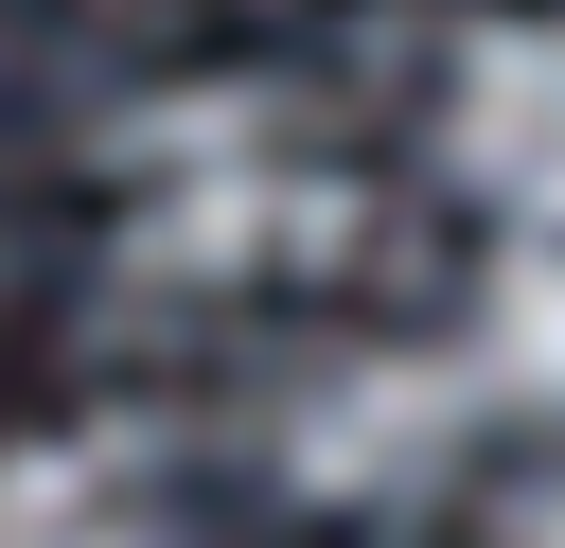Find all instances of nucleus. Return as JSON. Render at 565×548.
I'll return each instance as SVG.
<instances>
[{"instance_id": "obj_5", "label": "nucleus", "mask_w": 565, "mask_h": 548, "mask_svg": "<svg viewBox=\"0 0 565 548\" xmlns=\"http://www.w3.org/2000/svg\"><path fill=\"white\" fill-rule=\"evenodd\" d=\"M477 371L512 407H565V230H530L494 283H477Z\"/></svg>"}, {"instance_id": "obj_1", "label": "nucleus", "mask_w": 565, "mask_h": 548, "mask_svg": "<svg viewBox=\"0 0 565 548\" xmlns=\"http://www.w3.org/2000/svg\"><path fill=\"white\" fill-rule=\"evenodd\" d=\"M141 177V265L159 283H318L353 247V177L318 141H282L265 106H159L124 141Z\"/></svg>"}, {"instance_id": "obj_2", "label": "nucleus", "mask_w": 565, "mask_h": 548, "mask_svg": "<svg viewBox=\"0 0 565 548\" xmlns=\"http://www.w3.org/2000/svg\"><path fill=\"white\" fill-rule=\"evenodd\" d=\"M459 371L441 354H335L300 407H282V477L318 495V513H388V495H424L441 460H459Z\"/></svg>"}, {"instance_id": "obj_6", "label": "nucleus", "mask_w": 565, "mask_h": 548, "mask_svg": "<svg viewBox=\"0 0 565 548\" xmlns=\"http://www.w3.org/2000/svg\"><path fill=\"white\" fill-rule=\"evenodd\" d=\"M512 548H565V495H530V513H512Z\"/></svg>"}, {"instance_id": "obj_4", "label": "nucleus", "mask_w": 565, "mask_h": 548, "mask_svg": "<svg viewBox=\"0 0 565 548\" xmlns=\"http://www.w3.org/2000/svg\"><path fill=\"white\" fill-rule=\"evenodd\" d=\"M0 548H159V460L124 424L0 442Z\"/></svg>"}, {"instance_id": "obj_3", "label": "nucleus", "mask_w": 565, "mask_h": 548, "mask_svg": "<svg viewBox=\"0 0 565 548\" xmlns=\"http://www.w3.org/2000/svg\"><path fill=\"white\" fill-rule=\"evenodd\" d=\"M441 159L459 194H494L512 230H565V18H494L441 88Z\"/></svg>"}]
</instances>
